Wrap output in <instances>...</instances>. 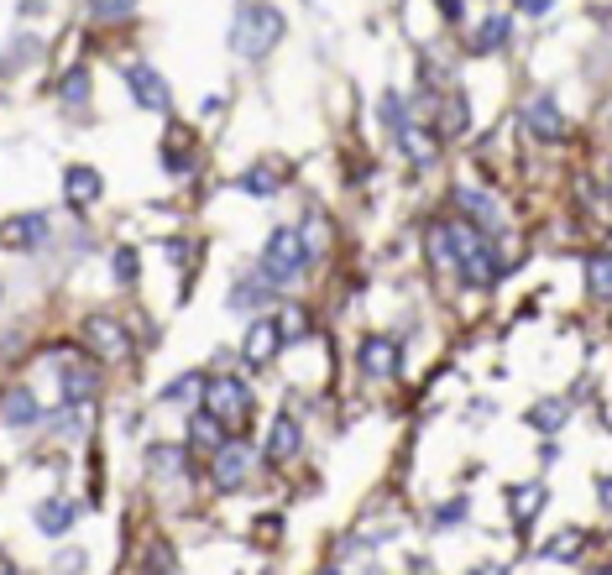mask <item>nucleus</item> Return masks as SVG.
<instances>
[{
	"label": "nucleus",
	"mask_w": 612,
	"mask_h": 575,
	"mask_svg": "<svg viewBox=\"0 0 612 575\" xmlns=\"http://www.w3.org/2000/svg\"><path fill=\"white\" fill-rule=\"evenodd\" d=\"M314 262H320V251L309 246V236H304L299 225H272L267 241H262V251H257V272L278 293L304 288V278L314 272Z\"/></svg>",
	"instance_id": "1"
},
{
	"label": "nucleus",
	"mask_w": 612,
	"mask_h": 575,
	"mask_svg": "<svg viewBox=\"0 0 612 575\" xmlns=\"http://www.w3.org/2000/svg\"><path fill=\"white\" fill-rule=\"evenodd\" d=\"M283 32H288V16L272 0H246L231 21V53L241 63H267V53H278Z\"/></svg>",
	"instance_id": "2"
},
{
	"label": "nucleus",
	"mask_w": 612,
	"mask_h": 575,
	"mask_svg": "<svg viewBox=\"0 0 612 575\" xmlns=\"http://www.w3.org/2000/svg\"><path fill=\"white\" fill-rule=\"evenodd\" d=\"M204 408H210L231 434H241L246 424H252V413H257V393H252V382H246L241 372H210Z\"/></svg>",
	"instance_id": "3"
},
{
	"label": "nucleus",
	"mask_w": 612,
	"mask_h": 575,
	"mask_svg": "<svg viewBox=\"0 0 612 575\" xmlns=\"http://www.w3.org/2000/svg\"><path fill=\"white\" fill-rule=\"evenodd\" d=\"M503 278H508V257H503V246H497V236H476V230H466L456 283H461V288H482V293H492Z\"/></svg>",
	"instance_id": "4"
},
{
	"label": "nucleus",
	"mask_w": 612,
	"mask_h": 575,
	"mask_svg": "<svg viewBox=\"0 0 612 575\" xmlns=\"http://www.w3.org/2000/svg\"><path fill=\"white\" fill-rule=\"evenodd\" d=\"M450 220L471 225L476 236H503L508 210L497 204L492 189H482V183H456V189H450Z\"/></svg>",
	"instance_id": "5"
},
{
	"label": "nucleus",
	"mask_w": 612,
	"mask_h": 575,
	"mask_svg": "<svg viewBox=\"0 0 612 575\" xmlns=\"http://www.w3.org/2000/svg\"><path fill=\"white\" fill-rule=\"evenodd\" d=\"M518 126H524L539 147H560L565 136H571V115H565L560 95L539 89V95H529V100H524V110H518Z\"/></svg>",
	"instance_id": "6"
},
{
	"label": "nucleus",
	"mask_w": 612,
	"mask_h": 575,
	"mask_svg": "<svg viewBox=\"0 0 612 575\" xmlns=\"http://www.w3.org/2000/svg\"><path fill=\"white\" fill-rule=\"evenodd\" d=\"M356 372L367 382H398L403 377V340L388 330H372L356 340Z\"/></svg>",
	"instance_id": "7"
},
{
	"label": "nucleus",
	"mask_w": 612,
	"mask_h": 575,
	"mask_svg": "<svg viewBox=\"0 0 612 575\" xmlns=\"http://www.w3.org/2000/svg\"><path fill=\"white\" fill-rule=\"evenodd\" d=\"M121 84H126V95L136 100L142 115H168L173 110V89H168V79L157 74L147 58H126L121 63Z\"/></svg>",
	"instance_id": "8"
},
{
	"label": "nucleus",
	"mask_w": 612,
	"mask_h": 575,
	"mask_svg": "<svg viewBox=\"0 0 612 575\" xmlns=\"http://www.w3.org/2000/svg\"><path fill=\"white\" fill-rule=\"evenodd\" d=\"M58 236H53V215L48 210H21L0 225V251H16V257H37L48 251Z\"/></svg>",
	"instance_id": "9"
},
{
	"label": "nucleus",
	"mask_w": 612,
	"mask_h": 575,
	"mask_svg": "<svg viewBox=\"0 0 612 575\" xmlns=\"http://www.w3.org/2000/svg\"><path fill=\"white\" fill-rule=\"evenodd\" d=\"M257 445H246V440H236V434H231V440H225L215 455H210V481H215V492H241L246 487V481H252L257 476Z\"/></svg>",
	"instance_id": "10"
},
{
	"label": "nucleus",
	"mask_w": 612,
	"mask_h": 575,
	"mask_svg": "<svg viewBox=\"0 0 612 575\" xmlns=\"http://www.w3.org/2000/svg\"><path fill=\"white\" fill-rule=\"evenodd\" d=\"M53 377H58V403H84V408H95L100 403V361L95 356H74V361H58L53 366Z\"/></svg>",
	"instance_id": "11"
},
{
	"label": "nucleus",
	"mask_w": 612,
	"mask_h": 575,
	"mask_svg": "<svg viewBox=\"0 0 612 575\" xmlns=\"http://www.w3.org/2000/svg\"><path fill=\"white\" fill-rule=\"evenodd\" d=\"M466 230H471V225L450 220V215H440V220L424 225V257H429V267H435V272H445V278H456V267H461Z\"/></svg>",
	"instance_id": "12"
},
{
	"label": "nucleus",
	"mask_w": 612,
	"mask_h": 575,
	"mask_svg": "<svg viewBox=\"0 0 612 575\" xmlns=\"http://www.w3.org/2000/svg\"><path fill=\"white\" fill-rule=\"evenodd\" d=\"M283 351H288V340H283L278 314H257V319H246V340H241V361H246V372H267V361H278Z\"/></svg>",
	"instance_id": "13"
},
{
	"label": "nucleus",
	"mask_w": 612,
	"mask_h": 575,
	"mask_svg": "<svg viewBox=\"0 0 612 575\" xmlns=\"http://www.w3.org/2000/svg\"><path fill=\"white\" fill-rule=\"evenodd\" d=\"M393 147H398V157H403L414 173H435L440 157H445V136H440L435 126H424V121H408V126L393 136Z\"/></svg>",
	"instance_id": "14"
},
{
	"label": "nucleus",
	"mask_w": 612,
	"mask_h": 575,
	"mask_svg": "<svg viewBox=\"0 0 612 575\" xmlns=\"http://www.w3.org/2000/svg\"><path fill=\"white\" fill-rule=\"evenodd\" d=\"M272 304H278V288H272L257 267L236 272V283L225 288V309L241 314V319H257V314H272Z\"/></svg>",
	"instance_id": "15"
},
{
	"label": "nucleus",
	"mask_w": 612,
	"mask_h": 575,
	"mask_svg": "<svg viewBox=\"0 0 612 575\" xmlns=\"http://www.w3.org/2000/svg\"><path fill=\"white\" fill-rule=\"evenodd\" d=\"M304 424H299V413L293 408H278L267 419V440H262V455L272 460V466H293V460L304 455Z\"/></svg>",
	"instance_id": "16"
},
{
	"label": "nucleus",
	"mask_w": 612,
	"mask_h": 575,
	"mask_svg": "<svg viewBox=\"0 0 612 575\" xmlns=\"http://www.w3.org/2000/svg\"><path fill=\"white\" fill-rule=\"evenodd\" d=\"M79 340L89 345V356H95L100 366L126 361V351H131V335L121 330V319H110V314H89L79 325Z\"/></svg>",
	"instance_id": "17"
},
{
	"label": "nucleus",
	"mask_w": 612,
	"mask_h": 575,
	"mask_svg": "<svg viewBox=\"0 0 612 575\" xmlns=\"http://www.w3.org/2000/svg\"><path fill=\"white\" fill-rule=\"evenodd\" d=\"M105 199V173L89 168V163H68L63 168V204L74 215H89L95 204Z\"/></svg>",
	"instance_id": "18"
},
{
	"label": "nucleus",
	"mask_w": 612,
	"mask_h": 575,
	"mask_svg": "<svg viewBox=\"0 0 612 575\" xmlns=\"http://www.w3.org/2000/svg\"><path fill=\"white\" fill-rule=\"evenodd\" d=\"M79 518H84V508L74 497H63V492H53V497H42L37 508H32V528L42 539H68L79 528Z\"/></svg>",
	"instance_id": "19"
},
{
	"label": "nucleus",
	"mask_w": 612,
	"mask_h": 575,
	"mask_svg": "<svg viewBox=\"0 0 612 575\" xmlns=\"http://www.w3.org/2000/svg\"><path fill=\"white\" fill-rule=\"evenodd\" d=\"M42 419H48V408L37 403V393H32L27 382H16V387L0 393V424H6V429L27 434V429H42Z\"/></svg>",
	"instance_id": "20"
},
{
	"label": "nucleus",
	"mask_w": 612,
	"mask_h": 575,
	"mask_svg": "<svg viewBox=\"0 0 612 575\" xmlns=\"http://www.w3.org/2000/svg\"><path fill=\"white\" fill-rule=\"evenodd\" d=\"M293 178V168L288 163H272V157H262V163H252L241 178H236V189L246 194V199H257V204H267V199H278L283 194V183Z\"/></svg>",
	"instance_id": "21"
},
{
	"label": "nucleus",
	"mask_w": 612,
	"mask_h": 575,
	"mask_svg": "<svg viewBox=\"0 0 612 575\" xmlns=\"http://www.w3.org/2000/svg\"><path fill=\"white\" fill-rule=\"evenodd\" d=\"M204 387H210V372H178L173 382H163L157 408H168V413H194V408H204Z\"/></svg>",
	"instance_id": "22"
},
{
	"label": "nucleus",
	"mask_w": 612,
	"mask_h": 575,
	"mask_svg": "<svg viewBox=\"0 0 612 575\" xmlns=\"http://www.w3.org/2000/svg\"><path fill=\"white\" fill-rule=\"evenodd\" d=\"M513 48V16H482L476 21V32L466 37V53L471 58H497V53H508Z\"/></svg>",
	"instance_id": "23"
},
{
	"label": "nucleus",
	"mask_w": 612,
	"mask_h": 575,
	"mask_svg": "<svg viewBox=\"0 0 612 575\" xmlns=\"http://www.w3.org/2000/svg\"><path fill=\"white\" fill-rule=\"evenodd\" d=\"M544 508H550V487L534 476V481H513L508 487V518L518 523V528H529Z\"/></svg>",
	"instance_id": "24"
},
{
	"label": "nucleus",
	"mask_w": 612,
	"mask_h": 575,
	"mask_svg": "<svg viewBox=\"0 0 612 575\" xmlns=\"http://www.w3.org/2000/svg\"><path fill=\"white\" fill-rule=\"evenodd\" d=\"M142 460H147V471H152L157 481H184V476H189V445L152 440V445L142 450Z\"/></svg>",
	"instance_id": "25"
},
{
	"label": "nucleus",
	"mask_w": 612,
	"mask_h": 575,
	"mask_svg": "<svg viewBox=\"0 0 612 575\" xmlns=\"http://www.w3.org/2000/svg\"><path fill=\"white\" fill-rule=\"evenodd\" d=\"M435 131L445 136V142H456V136H466V131H471V100H466V89H445V95H440Z\"/></svg>",
	"instance_id": "26"
},
{
	"label": "nucleus",
	"mask_w": 612,
	"mask_h": 575,
	"mask_svg": "<svg viewBox=\"0 0 612 575\" xmlns=\"http://www.w3.org/2000/svg\"><path fill=\"white\" fill-rule=\"evenodd\" d=\"M524 424L539 429L544 440H560V429L571 424V398H539V403L524 413Z\"/></svg>",
	"instance_id": "27"
},
{
	"label": "nucleus",
	"mask_w": 612,
	"mask_h": 575,
	"mask_svg": "<svg viewBox=\"0 0 612 575\" xmlns=\"http://www.w3.org/2000/svg\"><path fill=\"white\" fill-rule=\"evenodd\" d=\"M225 440H231V429H225V424L215 419L210 408H194V413H189V440H184L189 450H204V455H215V450H220Z\"/></svg>",
	"instance_id": "28"
},
{
	"label": "nucleus",
	"mask_w": 612,
	"mask_h": 575,
	"mask_svg": "<svg viewBox=\"0 0 612 575\" xmlns=\"http://www.w3.org/2000/svg\"><path fill=\"white\" fill-rule=\"evenodd\" d=\"M581 278H586V298L612 309V246H602V251H592V257H586Z\"/></svg>",
	"instance_id": "29"
},
{
	"label": "nucleus",
	"mask_w": 612,
	"mask_h": 575,
	"mask_svg": "<svg viewBox=\"0 0 612 575\" xmlns=\"http://www.w3.org/2000/svg\"><path fill=\"white\" fill-rule=\"evenodd\" d=\"M586 544H592V534H586V528H560L555 539H544L539 544V560H560V565H576L581 555H586Z\"/></svg>",
	"instance_id": "30"
},
{
	"label": "nucleus",
	"mask_w": 612,
	"mask_h": 575,
	"mask_svg": "<svg viewBox=\"0 0 612 575\" xmlns=\"http://www.w3.org/2000/svg\"><path fill=\"white\" fill-rule=\"evenodd\" d=\"M89 95H95V79H89V68H63L58 84H53V100L63 110H84Z\"/></svg>",
	"instance_id": "31"
},
{
	"label": "nucleus",
	"mask_w": 612,
	"mask_h": 575,
	"mask_svg": "<svg viewBox=\"0 0 612 575\" xmlns=\"http://www.w3.org/2000/svg\"><path fill=\"white\" fill-rule=\"evenodd\" d=\"M89 413L95 408H84V403H58V408H48V424L58 440H84V429H89Z\"/></svg>",
	"instance_id": "32"
},
{
	"label": "nucleus",
	"mask_w": 612,
	"mask_h": 575,
	"mask_svg": "<svg viewBox=\"0 0 612 575\" xmlns=\"http://www.w3.org/2000/svg\"><path fill=\"white\" fill-rule=\"evenodd\" d=\"M163 173L189 183V178L199 173V147L184 142V136H168V142H163Z\"/></svg>",
	"instance_id": "33"
},
{
	"label": "nucleus",
	"mask_w": 612,
	"mask_h": 575,
	"mask_svg": "<svg viewBox=\"0 0 612 575\" xmlns=\"http://www.w3.org/2000/svg\"><path fill=\"white\" fill-rule=\"evenodd\" d=\"M408 121H414V110H408V95H403V89H382V95H377V126L382 131H388V136H398Z\"/></svg>",
	"instance_id": "34"
},
{
	"label": "nucleus",
	"mask_w": 612,
	"mask_h": 575,
	"mask_svg": "<svg viewBox=\"0 0 612 575\" xmlns=\"http://www.w3.org/2000/svg\"><path fill=\"white\" fill-rule=\"evenodd\" d=\"M466 518H471V497L466 492H456V497H445V502L429 508V528H435V534H456Z\"/></svg>",
	"instance_id": "35"
},
{
	"label": "nucleus",
	"mask_w": 612,
	"mask_h": 575,
	"mask_svg": "<svg viewBox=\"0 0 612 575\" xmlns=\"http://www.w3.org/2000/svg\"><path fill=\"white\" fill-rule=\"evenodd\" d=\"M37 58H42V42H37L32 32H16L11 48L0 53V79H11V68H16V74H21V68H32Z\"/></svg>",
	"instance_id": "36"
},
{
	"label": "nucleus",
	"mask_w": 612,
	"mask_h": 575,
	"mask_svg": "<svg viewBox=\"0 0 612 575\" xmlns=\"http://www.w3.org/2000/svg\"><path fill=\"white\" fill-rule=\"evenodd\" d=\"M110 278H116V288H136V283H142V251H136L131 241H121L116 251H110Z\"/></svg>",
	"instance_id": "37"
},
{
	"label": "nucleus",
	"mask_w": 612,
	"mask_h": 575,
	"mask_svg": "<svg viewBox=\"0 0 612 575\" xmlns=\"http://www.w3.org/2000/svg\"><path fill=\"white\" fill-rule=\"evenodd\" d=\"M84 6H89V16H95L100 27H121V21L136 16V6H142V0H84Z\"/></svg>",
	"instance_id": "38"
},
{
	"label": "nucleus",
	"mask_w": 612,
	"mask_h": 575,
	"mask_svg": "<svg viewBox=\"0 0 612 575\" xmlns=\"http://www.w3.org/2000/svg\"><path fill=\"white\" fill-rule=\"evenodd\" d=\"M272 314H278V325H283V340H288V345L309 335V314H304L299 304H283V309H272Z\"/></svg>",
	"instance_id": "39"
},
{
	"label": "nucleus",
	"mask_w": 612,
	"mask_h": 575,
	"mask_svg": "<svg viewBox=\"0 0 612 575\" xmlns=\"http://www.w3.org/2000/svg\"><path fill=\"white\" fill-rule=\"evenodd\" d=\"M84 570H89V555H84L79 544H63L58 555H53V575H84Z\"/></svg>",
	"instance_id": "40"
},
{
	"label": "nucleus",
	"mask_w": 612,
	"mask_h": 575,
	"mask_svg": "<svg viewBox=\"0 0 612 575\" xmlns=\"http://www.w3.org/2000/svg\"><path fill=\"white\" fill-rule=\"evenodd\" d=\"M163 257H168L173 267H189V262L199 257V246H194L189 236H173V241H163Z\"/></svg>",
	"instance_id": "41"
},
{
	"label": "nucleus",
	"mask_w": 612,
	"mask_h": 575,
	"mask_svg": "<svg viewBox=\"0 0 612 575\" xmlns=\"http://www.w3.org/2000/svg\"><path fill=\"white\" fill-rule=\"evenodd\" d=\"M147 570H152V575H173V549H168L163 539L147 549Z\"/></svg>",
	"instance_id": "42"
},
{
	"label": "nucleus",
	"mask_w": 612,
	"mask_h": 575,
	"mask_svg": "<svg viewBox=\"0 0 612 575\" xmlns=\"http://www.w3.org/2000/svg\"><path fill=\"white\" fill-rule=\"evenodd\" d=\"M513 6H518V16H550L560 0H513Z\"/></svg>",
	"instance_id": "43"
},
{
	"label": "nucleus",
	"mask_w": 612,
	"mask_h": 575,
	"mask_svg": "<svg viewBox=\"0 0 612 575\" xmlns=\"http://www.w3.org/2000/svg\"><path fill=\"white\" fill-rule=\"evenodd\" d=\"M435 6H440V16H445V27H461V16H466L461 0H435Z\"/></svg>",
	"instance_id": "44"
},
{
	"label": "nucleus",
	"mask_w": 612,
	"mask_h": 575,
	"mask_svg": "<svg viewBox=\"0 0 612 575\" xmlns=\"http://www.w3.org/2000/svg\"><path fill=\"white\" fill-rule=\"evenodd\" d=\"M597 508L612 518V476H597Z\"/></svg>",
	"instance_id": "45"
},
{
	"label": "nucleus",
	"mask_w": 612,
	"mask_h": 575,
	"mask_svg": "<svg viewBox=\"0 0 612 575\" xmlns=\"http://www.w3.org/2000/svg\"><path fill=\"white\" fill-rule=\"evenodd\" d=\"M555 460H560V440H539V466H544V471H550V466H555Z\"/></svg>",
	"instance_id": "46"
},
{
	"label": "nucleus",
	"mask_w": 612,
	"mask_h": 575,
	"mask_svg": "<svg viewBox=\"0 0 612 575\" xmlns=\"http://www.w3.org/2000/svg\"><path fill=\"white\" fill-rule=\"evenodd\" d=\"M602 189H607V199H612V157H607V173H602Z\"/></svg>",
	"instance_id": "47"
},
{
	"label": "nucleus",
	"mask_w": 612,
	"mask_h": 575,
	"mask_svg": "<svg viewBox=\"0 0 612 575\" xmlns=\"http://www.w3.org/2000/svg\"><path fill=\"white\" fill-rule=\"evenodd\" d=\"M0 575H16V565H11L6 555H0Z\"/></svg>",
	"instance_id": "48"
},
{
	"label": "nucleus",
	"mask_w": 612,
	"mask_h": 575,
	"mask_svg": "<svg viewBox=\"0 0 612 575\" xmlns=\"http://www.w3.org/2000/svg\"><path fill=\"white\" fill-rule=\"evenodd\" d=\"M314 575H346V570H340V565H325V570H314Z\"/></svg>",
	"instance_id": "49"
},
{
	"label": "nucleus",
	"mask_w": 612,
	"mask_h": 575,
	"mask_svg": "<svg viewBox=\"0 0 612 575\" xmlns=\"http://www.w3.org/2000/svg\"><path fill=\"white\" fill-rule=\"evenodd\" d=\"M361 575H388V570H382V565H367V570H361Z\"/></svg>",
	"instance_id": "50"
},
{
	"label": "nucleus",
	"mask_w": 612,
	"mask_h": 575,
	"mask_svg": "<svg viewBox=\"0 0 612 575\" xmlns=\"http://www.w3.org/2000/svg\"><path fill=\"white\" fill-rule=\"evenodd\" d=\"M592 575H612V565H597V570H592Z\"/></svg>",
	"instance_id": "51"
},
{
	"label": "nucleus",
	"mask_w": 612,
	"mask_h": 575,
	"mask_svg": "<svg viewBox=\"0 0 612 575\" xmlns=\"http://www.w3.org/2000/svg\"><path fill=\"white\" fill-rule=\"evenodd\" d=\"M0 304H6V283H0Z\"/></svg>",
	"instance_id": "52"
},
{
	"label": "nucleus",
	"mask_w": 612,
	"mask_h": 575,
	"mask_svg": "<svg viewBox=\"0 0 612 575\" xmlns=\"http://www.w3.org/2000/svg\"><path fill=\"white\" fill-rule=\"evenodd\" d=\"M607 330H612V309H607Z\"/></svg>",
	"instance_id": "53"
},
{
	"label": "nucleus",
	"mask_w": 612,
	"mask_h": 575,
	"mask_svg": "<svg viewBox=\"0 0 612 575\" xmlns=\"http://www.w3.org/2000/svg\"><path fill=\"white\" fill-rule=\"evenodd\" d=\"M0 105H6V89H0Z\"/></svg>",
	"instance_id": "54"
}]
</instances>
